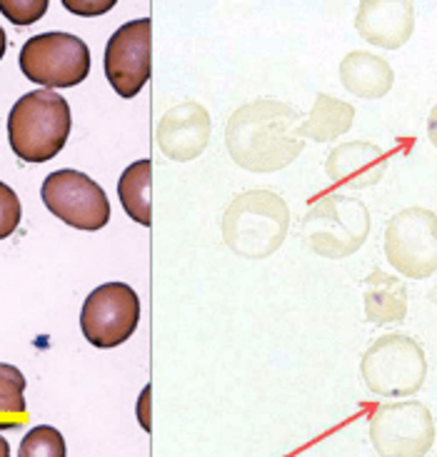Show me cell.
Listing matches in <instances>:
<instances>
[{"label": "cell", "mask_w": 437, "mask_h": 457, "mask_svg": "<svg viewBox=\"0 0 437 457\" xmlns=\"http://www.w3.org/2000/svg\"><path fill=\"white\" fill-rule=\"evenodd\" d=\"M302 115L290 103L260 98L237 108L225 130L233 161L250 173H275L302 150Z\"/></svg>", "instance_id": "1"}, {"label": "cell", "mask_w": 437, "mask_h": 457, "mask_svg": "<svg viewBox=\"0 0 437 457\" xmlns=\"http://www.w3.org/2000/svg\"><path fill=\"white\" fill-rule=\"evenodd\" d=\"M70 136V105L55 90H30L8 115L12 153L25 162L53 161Z\"/></svg>", "instance_id": "2"}, {"label": "cell", "mask_w": 437, "mask_h": 457, "mask_svg": "<svg viewBox=\"0 0 437 457\" xmlns=\"http://www.w3.org/2000/svg\"><path fill=\"white\" fill-rule=\"evenodd\" d=\"M290 228L287 203L270 190L237 195L223 215V240L235 255L260 260L273 255Z\"/></svg>", "instance_id": "3"}, {"label": "cell", "mask_w": 437, "mask_h": 457, "mask_svg": "<svg viewBox=\"0 0 437 457\" xmlns=\"http://www.w3.org/2000/svg\"><path fill=\"white\" fill-rule=\"evenodd\" d=\"M370 235V212L352 195H323L310 205L302 220V240L312 253L340 260L358 253Z\"/></svg>", "instance_id": "4"}, {"label": "cell", "mask_w": 437, "mask_h": 457, "mask_svg": "<svg viewBox=\"0 0 437 457\" xmlns=\"http://www.w3.org/2000/svg\"><path fill=\"white\" fill-rule=\"evenodd\" d=\"M360 372L365 385L375 395H412L423 387L427 378V360H425L423 347L412 337L390 333L377 337L373 345L365 350Z\"/></svg>", "instance_id": "5"}, {"label": "cell", "mask_w": 437, "mask_h": 457, "mask_svg": "<svg viewBox=\"0 0 437 457\" xmlns=\"http://www.w3.org/2000/svg\"><path fill=\"white\" fill-rule=\"evenodd\" d=\"M18 62L25 78L45 90L75 87L90 73V50L73 33L53 30L25 40Z\"/></svg>", "instance_id": "6"}, {"label": "cell", "mask_w": 437, "mask_h": 457, "mask_svg": "<svg viewBox=\"0 0 437 457\" xmlns=\"http://www.w3.org/2000/svg\"><path fill=\"white\" fill-rule=\"evenodd\" d=\"M387 262L412 280L437 270V215L427 208H405L385 228Z\"/></svg>", "instance_id": "7"}, {"label": "cell", "mask_w": 437, "mask_h": 457, "mask_svg": "<svg viewBox=\"0 0 437 457\" xmlns=\"http://www.w3.org/2000/svg\"><path fill=\"white\" fill-rule=\"evenodd\" d=\"M40 198L58 220L75 230H100L111 220L105 190L80 170H55L43 180Z\"/></svg>", "instance_id": "8"}, {"label": "cell", "mask_w": 437, "mask_h": 457, "mask_svg": "<svg viewBox=\"0 0 437 457\" xmlns=\"http://www.w3.org/2000/svg\"><path fill=\"white\" fill-rule=\"evenodd\" d=\"M140 322V297L125 283L95 287L80 310V330L93 347L111 350L123 345Z\"/></svg>", "instance_id": "9"}, {"label": "cell", "mask_w": 437, "mask_h": 457, "mask_svg": "<svg viewBox=\"0 0 437 457\" xmlns=\"http://www.w3.org/2000/svg\"><path fill=\"white\" fill-rule=\"evenodd\" d=\"M370 437L383 457H423L433 447L435 425L423 403H395L375 410Z\"/></svg>", "instance_id": "10"}, {"label": "cell", "mask_w": 437, "mask_h": 457, "mask_svg": "<svg viewBox=\"0 0 437 457\" xmlns=\"http://www.w3.org/2000/svg\"><path fill=\"white\" fill-rule=\"evenodd\" d=\"M150 18L130 21L118 28L105 46V78L120 98H136L150 80L153 61Z\"/></svg>", "instance_id": "11"}, {"label": "cell", "mask_w": 437, "mask_h": 457, "mask_svg": "<svg viewBox=\"0 0 437 457\" xmlns=\"http://www.w3.org/2000/svg\"><path fill=\"white\" fill-rule=\"evenodd\" d=\"M210 115L198 103H180L158 125V145L177 162L195 161L208 148Z\"/></svg>", "instance_id": "12"}, {"label": "cell", "mask_w": 437, "mask_h": 457, "mask_svg": "<svg viewBox=\"0 0 437 457\" xmlns=\"http://www.w3.org/2000/svg\"><path fill=\"white\" fill-rule=\"evenodd\" d=\"M385 170L387 153L367 140L342 143L325 161V173L333 186L355 187V190L377 186Z\"/></svg>", "instance_id": "13"}, {"label": "cell", "mask_w": 437, "mask_h": 457, "mask_svg": "<svg viewBox=\"0 0 437 457\" xmlns=\"http://www.w3.org/2000/svg\"><path fill=\"white\" fill-rule=\"evenodd\" d=\"M355 28L367 43L377 48L398 50L410 40L415 30V8L410 3L365 0L355 18Z\"/></svg>", "instance_id": "14"}, {"label": "cell", "mask_w": 437, "mask_h": 457, "mask_svg": "<svg viewBox=\"0 0 437 457\" xmlns=\"http://www.w3.org/2000/svg\"><path fill=\"white\" fill-rule=\"evenodd\" d=\"M340 80L358 98H383L395 83V73L390 62L375 53L352 50L340 62Z\"/></svg>", "instance_id": "15"}, {"label": "cell", "mask_w": 437, "mask_h": 457, "mask_svg": "<svg viewBox=\"0 0 437 457\" xmlns=\"http://www.w3.org/2000/svg\"><path fill=\"white\" fill-rule=\"evenodd\" d=\"M365 318L375 325L402 322L408 315V287L390 272L373 270L362 280Z\"/></svg>", "instance_id": "16"}, {"label": "cell", "mask_w": 437, "mask_h": 457, "mask_svg": "<svg viewBox=\"0 0 437 457\" xmlns=\"http://www.w3.org/2000/svg\"><path fill=\"white\" fill-rule=\"evenodd\" d=\"M355 120V108L350 103L320 93L315 98L310 115L300 125V137H310L317 143H330L342 133H348Z\"/></svg>", "instance_id": "17"}, {"label": "cell", "mask_w": 437, "mask_h": 457, "mask_svg": "<svg viewBox=\"0 0 437 457\" xmlns=\"http://www.w3.org/2000/svg\"><path fill=\"white\" fill-rule=\"evenodd\" d=\"M150 180H153V162L136 161L133 165H128L118 180V198L123 203L125 212L140 223L143 228H148L153 223V208H150Z\"/></svg>", "instance_id": "18"}, {"label": "cell", "mask_w": 437, "mask_h": 457, "mask_svg": "<svg viewBox=\"0 0 437 457\" xmlns=\"http://www.w3.org/2000/svg\"><path fill=\"white\" fill-rule=\"evenodd\" d=\"M18 457H65V440L58 428L37 425L25 435Z\"/></svg>", "instance_id": "19"}, {"label": "cell", "mask_w": 437, "mask_h": 457, "mask_svg": "<svg viewBox=\"0 0 437 457\" xmlns=\"http://www.w3.org/2000/svg\"><path fill=\"white\" fill-rule=\"evenodd\" d=\"M0 415H25V378L8 362H0Z\"/></svg>", "instance_id": "20"}, {"label": "cell", "mask_w": 437, "mask_h": 457, "mask_svg": "<svg viewBox=\"0 0 437 457\" xmlns=\"http://www.w3.org/2000/svg\"><path fill=\"white\" fill-rule=\"evenodd\" d=\"M0 12L15 25H33L48 12V0H0Z\"/></svg>", "instance_id": "21"}, {"label": "cell", "mask_w": 437, "mask_h": 457, "mask_svg": "<svg viewBox=\"0 0 437 457\" xmlns=\"http://www.w3.org/2000/svg\"><path fill=\"white\" fill-rule=\"evenodd\" d=\"M21 200L15 195V190L5 183H0V240L11 237L15 228L21 225Z\"/></svg>", "instance_id": "22"}, {"label": "cell", "mask_w": 437, "mask_h": 457, "mask_svg": "<svg viewBox=\"0 0 437 457\" xmlns=\"http://www.w3.org/2000/svg\"><path fill=\"white\" fill-rule=\"evenodd\" d=\"M70 12H80V15H95V12H108L115 5L112 0L108 3H73V0H65L62 3Z\"/></svg>", "instance_id": "23"}, {"label": "cell", "mask_w": 437, "mask_h": 457, "mask_svg": "<svg viewBox=\"0 0 437 457\" xmlns=\"http://www.w3.org/2000/svg\"><path fill=\"white\" fill-rule=\"evenodd\" d=\"M148 403H150V387H145L143 390V395H140V408H137V415H140V422H143V428L145 430H150V418H148Z\"/></svg>", "instance_id": "24"}, {"label": "cell", "mask_w": 437, "mask_h": 457, "mask_svg": "<svg viewBox=\"0 0 437 457\" xmlns=\"http://www.w3.org/2000/svg\"><path fill=\"white\" fill-rule=\"evenodd\" d=\"M427 137L437 148V105L430 111V118H427Z\"/></svg>", "instance_id": "25"}, {"label": "cell", "mask_w": 437, "mask_h": 457, "mask_svg": "<svg viewBox=\"0 0 437 457\" xmlns=\"http://www.w3.org/2000/svg\"><path fill=\"white\" fill-rule=\"evenodd\" d=\"M5 48H8V37H5V30L0 28V61H3V55H5Z\"/></svg>", "instance_id": "26"}, {"label": "cell", "mask_w": 437, "mask_h": 457, "mask_svg": "<svg viewBox=\"0 0 437 457\" xmlns=\"http://www.w3.org/2000/svg\"><path fill=\"white\" fill-rule=\"evenodd\" d=\"M0 457H11V445L5 443V437L0 435Z\"/></svg>", "instance_id": "27"}, {"label": "cell", "mask_w": 437, "mask_h": 457, "mask_svg": "<svg viewBox=\"0 0 437 457\" xmlns=\"http://www.w3.org/2000/svg\"><path fill=\"white\" fill-rule=\"evenodd\" d=\"M430 300H433V303H435V305H437V285H435V287H433V293H430Z\"/></svg>", "instance_id": "28"}]
</instances>
